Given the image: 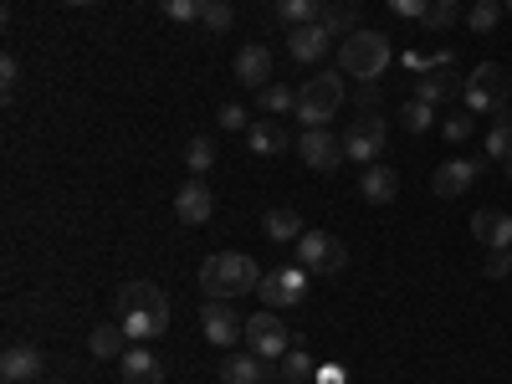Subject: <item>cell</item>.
Segmentation results:
<instances>
[{
  "instance_id": "1",
  "label": "cell",
  "mask_w": 512,
  "mask_h": 384,
  "mask_svg": "<svg viewBox=\"0 0 512 384\" xmlns=\"http://www.w3.org/2000/svg\"><path fill=\"white\" fill-rule=\"evenodd\" d=\"M113 313H118V323L128 328V338H134V344H144V338H159V333L169 328V297H164L154 282H123Z\"/></svg>"
},
{
  "instance_id": "2",
  "label": "cell",
  "mask_w": 512,
  "mask_h": 384,
  "mask_svg": "<svg viewBox=\"0 0 512 384\" xmlns=\"http://www.w3.org/2000/svg\"><path fill=\"white\" fill-rule=\"evenodd\" d=\"M262 277L267 272L256 267L246 251H216V256H205V262H200V292L205 297H226V303L256 292V287H262Z\"/></svg>"
},
{
  "instance_id": "3",
  "label": "cell",
  "mask_w": 512,
  "mask_h": 384,
  "mask_svg": "<svg viewBox=\"0 0 512 384\" xmlns=\"http://www.w3.org/2000/svg\"><path fill=\"white\" fill-rule=\"evenodd\" d=\"M390 57H395L390 36L359 26V31L344 36V47H338V72H349V77H359V82H374L384 67H390Z\"/></svg>"
},
{
  "instance_id": "4",
  "label": "cell",
  "mask_w": 512,
  "mask_h": 384,
  "mask_svg": "<svg viewBox=\"0 0 512 384\" xmlns=\"http://www.w3.org/2000/svg\"><path fill=\"white\" fill-rule=\"evenodd\" d=\"M338 108H344V72H313L297 88V123L303 128H323Z\"/></svg>"
},
{
  "instance_id": "5",
  "label": "cell",
  "mask_w": 512,
  "mask_h": 384,
  "mask_svg": "<svg viewBox=\"0 0 512 384\" xmlns=\"http://www.w3.org/2000/svg\"><path fill=\"white\" fill-rule=\"evenodd\" d=\"M507 98H512V77H507V67H497V62H482L472 77H466V88H461L466 113H502Z\"/></svg>"
},
{
  "instance_id": "6",
  "label": "cell",
  "mask_w": 512,
  "mask_h": 384,
  "mask_svg": "<svg viewBox=\"0 0 512 384\" xmlns=\"http://www.w3.org/2000/svg\"><path fill=\"white\" fill-rule=\"evenodd\" d=\"M297 262H303L313 277H333V272H344L349 251H344V241L328 236V231H303V241H297Z\"/></svg>"
},
{
  "instance_id": "7",
  "label": "cell",
  "mask_w": 512,
  "mask_h": 384,
  "mask_svg": "<svg viewBox=\"0 0 512 384\" xmlns=\"http://www.w3.org/2000/svg\"><path fill=\"white\" fill-rule=\"evenodd\" d=\"M246 349H251L256 359H272V364L292 349V333H287V323L277 318V308L246 318Z\"/></svg>"
},
{
  "instance_id": "8",
  "label": "cell",
  "mask_w": 512,
  "mask_h": 384,
  "mask_svg": "<svg viewBox=\"0 0 512 384\" xmlns=\"http://www.w3.org/2000/svg\"><path fill=\"white\" fill-rule=\"evenodd\" d=\"M384 144H390V123H384L379 113H359L349 123V134H344V154L354 164H374L384 154Z\"/></svg>"
},
{
  "instance_id": "9",
  "label": "cell",
  "mask_w": 512,
  "mask_h": 384,
  "mask_svg": "<svg viewBox=\"0 0 512 384\" xmlns=\"http://www.w3.org/2000/svg\"><path fill=\"white\" fill-rule=\"evenodd\" d=\"M308 277H313V272H308L303 262H292V267L267 272L256 292H262V303H267V308H297V303L308 297Z\"/></svg>"
},
{
  "instance_id": "10",
  "label": "cell",
  "mask_w": 512,
  "mask_h": 384,
  "mask_svg": "<svg viewBox=\"0 0 512 384\" xmlns=\"http://www.w3.org/2000/svg\"><path fill=\"white\" fill-rule=\"evenodd\" d=\"M200 328H205V338L216 349H236L241 338H246V323L236 318V308L226 303V297H210V303L200 308Z\"/></svg>"
},
{
  "instance_id": "11",
  "label": "cell",
  "mask_w": 512,
  "mask_h": 384,
  "mask_svg": "<svg viewBox=\"0 0 512 384\" xmlns=\"http://www.w3.org/2000/svg\"><path fill=\"white\" fill-rule=\"evenodd\" d=\"M297 154H303L308 169H318V175H333L338 164H344V139H333L328 128H303V139H297Z\"/></svg>"
},
{
  "instance_id": "12",
  "label": "cell",
  "mask_w": 512,
  "mask_h": 384,
  "mask_svg": "<svg viewBox=\"0 0 512 384\" xmlns=\"http://www.w3.org/2000/svg\"><path fill=\"white\" fill-rule=\"evenodd\" d=\"M446 67H451V57H441V62H431V67H425V72L415 77V98H425L431 108H441L446 98H456V93L466 88V82H456Z\"/></svg>"
},
{
  "instance_id": "13",
  "label": "cell",
  "mask_w": 512,
  "mask_h": 384,
  "mask_svg": "<svg viewBox=\"0 0 512 384\" xmlns=\"http://www.w3.org/2000/svg\"><path fill=\"white\" fill-rule=\"evenodd\" d=\"M477 175H482V159H446L441 169H436V195L441 200H456V195H466L477 185Z\"/></svg>"
},
{
  "instance_id": "14",
  "label": "cell",
  "mask_w": 512,
  "mask_h": 384,
  "mask_svg": "<svg viewBox=\"0 0 512 384\" xmlns=\"http://www.w3.org/2000/svg\"><path fill=\"white\" fill-rule=\"evenodd\" d=\"M328 26L323 21H313V26H292L287 31V52H292V62H323L328 57Z\"/></svg>"
},
{
  "instance_id": "15",
  "label": "cell",
  "mask_w": 512,
  "mask_h": 384,
  "mask_svg": "<svg viewBox=\"0 0 512 384\" xmlns=\"http://www.w3.org/2000/svg\"><path fill=\"white\" fill-rule=\"evenodd\" d=\"M236 82H241V88H251V93H262L267 82H272V52L256 47V41H251V47H241L236 52Z\"/></svg>"
},
{
  "instance_id": "16",
  "label": "cell",
  "mask_w": 512,
  "mask_h": 384,
  "mask_svg": "<svg viewBox=\"0 0 512 384\" xmlns=\"http://www.w3.org/2000/svg\"><path fill=\"white\" fill-rule=\"evenodd\" d=\"M118 379H123V384H164V364H159L144 344H134V349L118 359Z\"/></svg>"
},
{
  "instance_id": "17",
  "label": "cell",
  "mask_w": 512,
  "mask_h": 384,
  "mask_svg": "<svg viewBox=\"0 0 512 384\" xmlns=\"http://www.w3.org/2000/svg\"><path fill=\"white\" fill-rule=\"evenodd\" d=\"M472 236L487 251H507L512 246V216H507V210H477V216H472Z\"/></svg>"
},
{
  "instance_id": "18",
  "label": "cell",
  "mask_w": 512,
  "mask_h": 384,
  "mask_svg": "<svg viewBox=\"0 0 512 384\" xmlns=\"http://www.w3.org/2000/svg\"><path fill=\"white\" fill-rule=\"evenodd\" d=\"M210 210H216V195L205 190V180H190V185L175 195V216H180L185 226H205Z\"/></svg>"
},
{
  "instance_id": "19",
  "label": "cell",
  "mask_w": 512,
  "mask_h": 384,
  "mask_svg": "<svg viewBox=\"0 0 512 384\" xmlns=\"http://www.w3.org/2000/svg\"><path fill=\"white\" fill-rule=\"evenodd\" d=\"M88 349H93V359H123L128 349H134V338H128V328H123L118 318H108V323H98V328H93Z\"/></svg>"
},
{
  "instance_id": "20",
  "label": "cell",
  "mask_w": 512,
  "mask_h": 384,
  "mask_svg": "<svg viewBox=\"0 0 512 384\" xmlns=\"http://www.w3.org/2000/svg\"><path fill=\"white\" fill-rule=\"evenodd\" d=\"M41 364H47V359H41L31 344H11L6 354H0V379H16V384H31L36 374H41Z\"/></svg>"
},
{
  "instance_id": "21",
  "label": "cell",
  "mask_w": 512,
  "mask_h": 384,
  "mask_svg": "<svg viewBox=\"0 0 512 384\" xmlns=\"http://www.w3.org/2000/svg\"><path fill=\"white\" fill-rule=\"evenodd\" d=\"M292 139H287V128L277 123V118H256L251 128H246V149L251 154H262V159H272V154H282Z\"/></svg>"
},
{
  "instance_id": "22",
  "label": "cell",
  "mask_w": 512,
  "mask_h": 384,
  "mask_svg": "<svg viewBox=\"0 0 512 384\" xmlns=\"http://www.w3.org/2000/svg\"><path fill=\"white\" fill-rule=\"evenodd\" d=\"M359 195H364L369 205H390V200L400 195V175H395L390 164H369L364 180H359Z\"/></svg>"
},
{
  "instance_id": "23",
  "label": "cell",
  "mask_w": 512,
  "mask_h": 384,
  "mask_svg": "<svg viewBox=\"0 0 512 384\" xmlns=\"http://www.w3.org/2000/svg\"><path fill=\"white\" fill-rule=\"evenodd\" d=\"M272 374V359H256V354H231L221 359V379L226 384H262Z\"/></svg>"
},
{
  "instance_id": "24",
  "label": "cell",
  "mask_w": 512,
  "mask_h": 384,
  "mask_svg": "<svg viewBox=\"0 0 512 384\" xmlns=\"http://www.w3.org/2000/svg\"><path fill=\"white\" fill-rule=\"evenodd\" d=\"M262 231H267V241H277V246H297L303 241V216H297V210H287V205H277V210H267L262 216Z\"/></svg>"
},
{
  "instance_id": "25",
  "label": "cell",
  "mask_w": 512,
  "mask_h": 384,
  "mask_svg": "<svg viewBox=\"0 0 512 384\" xmlns=\"http://www.w3.org/2000/svg\"><path fill=\"white\" fill-rule=\"evenodd\" d=\"M277 374H282V384H308V379L318 374V364H313V354H303V349H287V354L277 359Z\"/></svg>"
},
{
  "instance_id": "26",
  "label": "cell",
  "mask_w": 512,
  "mask_h": 384,
  "mask_svg": "<svg viewBox=\"0 0 512 384\" xmlns=\"http://www.w3.org/2000/svg\"><path fill=\"white\" fill-rule=\"evenodd\" d=\"M323 16V0H277V21L282 26H313Z\"/></svg>"
},
{
  "instance_id": "27",
  "label": "cell",
  "mask_w": 512,
  "mask_h": 384,
  "mask_svg": "<svg viewBox=\"0 0 512 384\" xmlns=\"http://www.w3.org/2000/svg\"><path fill=\"white\" fill-rule=\"evenodd\" d=\"M492 118H497V123H492V134H487V154L507 164V159H512V103H507L502 113H492Z\"/></svg>"
},
{
  "instance_id": "28",
  "label": "cell",
  "mask_w": 512,
  "mask_h": 384,
  "mask_svg": "<svg viewBox=\"0 0 512 384\" xmlns=\"http://www.w3.org/2000/svg\"><path fill=\"white\" fill-rule=\"evenodd\" d=\"M256 108H262V113H272V118H282V113H297V93H292V88H282V82H267V88L256 93Z\"/></svg>"
},
{
  "instance_id": "29",
  "label": "cell",
  "mask_w": 512,
  "mask_h": 384,
  "mask_svg": "<svg viewBox=\"0 0 512 384\" xmlns=\"http://www.w3.org/2000/svg\"><path fill=\"white\" fill-rule=\"evenodd\" d=\"M400 123L410 128V134H425V128H431V123H436V108H431V103H425V98H410V103L400 108Z\"/></svg>"
},
{
  "instance_id": "30",
  "label": "cell",
  "mask_w": 512,
  "mask_h": 384,
  "mask_svg": "<svg viewBox=\"0 0 512 384\" xmlns=\"http://www.w3.org/2000/svg\"><path fill=\"white\" fill-rule=\"evenodd\" d=\"M185 164H190V175L200 180V175H205V169H210V164H216V144H210L205 134H195V139H190V149H185Z\"/></svg>"
},
{
  "instance_id": "31",
  "label": "cell",
  "mask_w": 512,
  "mask_h": 384,
  "mask_svg": "<svg viewBox=\"0 0 512 384\" xmlns=\"http://www.w3.org/2000/svg\"><path fill=\"white\" fill-rule=\"evenodd\" d=\"M456 16H461V6H456V0H431V11L420 16V31H446Z\"/></svg>"
},
{
  "instance_id": "32",
  "label": "cell",
  "mask_w": 512,
  "mask_h": 384,
  "mask_svg": "<svg viewBox=\"0 0 512 384\" xmlns=\"http://www.w3.org/2000/svg\"><path fill=\"white\" fill-rule=\"evenodd\" d=\"M497 16H502V0H477V6L466 11V26L487 36V31H497Z\"/></svg>"
},
{
  "instance_id": "33",
  "label": "cell",
  "mask_w": 512,
  "mask_h": 384,
  "mask_svg": "<svg viewBox=\"0 0 512 384\" xmlns=\"http://www.w3.org/2000/svg\"><path fill=\"white\" fill-rule=\"evenodd\" d=\"M159 11H164L169 21H180V26H195L200 11H205V0H159Z\"/></svg>"
},
{
  "instance_id": "34",
  "label": "cell",
  "mask_w": 512,
  "mask_h": 384,
  "mask_svg": "<svg viewBox=\"0 0 512 384\" xmlns=\"http://www.w3.org/2000/svg\"><path fill=\"white\" fill-rule=\"evenodd\" d=\"M200 26L205 31H231V6H226V0H205V11H200Z\"/></svg>"
},
{
  "instance_id": "35",
  "label": "cell",
  "mask_w": 512,
  "mask_h": 384,
  "mask_svg": "<svg viewBox=\"0 0 512 384\" xmlns=\"http://www.w3.org/2000/svg\"><path fill=\"white\" fill-rule=\"evenodd\" d=\"M441 128H446V139H451V144H466V139H472V128H477V118H472V113H451Z\"/></svg>"
},
{
  "instance_id": "36",
  "label": "cell",
  "mask_w": 512,
  "mask_h": 384,
  "mask_svg": "<svg viewBox=\"0 0 512 384\" xmlns=\"http://www.w3.org/2000/svg\"><path fill=\"white\" fill-rule=\"evenodd\" d=\"M216 118H221V128H231V134H246V128H251V113H246L241 103H226Z\"/></svg>"
},
{
  "instance_id": "37",
  "label": "cell",
  "mask_w": 512,
  "mask_h": 384,
  "mask_svg": "<svg viewBox=\"0 0 512 384\" xmlns=\"http://www.w3.org/2000/svg\"><path fill=\"white\" fill-rule=\"evenodd\" d=\"M328 31H359L354 26V16H349V6H323V16H318Z\"/></svg>"
},
{
  "instance_id": "38",
  "label": "cell",
  "mask_w": 512,
  "mask_h": 384,
  "mask_svg": "<svg viewBox=\"0 0 512 384\" xmlns=\"http://www.w3.org/2000/svg\"><path fill=\"white\" fill-rule=\"evenodd\" d=\"M384 6H390L395 16H405V21H420L425 11H431V0H384Z\"/></svg>"
},
{
  "instance_id": "39",
  "label": "cell",
  "mask_w": 512,
  "mask_h": 384,
  "mask_svg": "<svg viewBox=\"0 0 512 384\" xmlns=\"http://www.w3.org/2000/svg\"><path fill=\"white\" fill-rule=\"evenodd\" d=\"M487 277H497V282H502V277H512V246H507V251H492Z\"/></svg>"
},
{
  "instance_id": "40",
  "label": "cell",
  "mask_w": 512,
  "mask_h": 384,
  "mask_svg": "<svg viewBox=\"0 0 512 384\" xmlns=\"http://www.w3.org/2000/svg\"><path fill=\"white\" fill-rule=\"evenodd\" d=\"M16 77H21V62H16V57L6 52V57H0V82H6V93L16 88Z\"/></svg>"
},
{
  "instance_id": "41",
  "label": "cell",
  "mask_w": 512,
  "mask_h": 384,
  "mask_svg": "<svg viewBox=\"0 0 512 384\" xmlns=\"http://www.w3.org/2000/svg\"><path fill=\"white\" fill-rule=\"evenodd\" d=\"M67 6H93V0H67Z\"/></svg>"
},
{
  "instance_id": "42",
  "label": "cell",
  "mask_w": 512,
  "mask_h": 384,
  "mask_svg": "<svg viewBox=\"0 0 512 384\" xmlns=\"http://www.w3.org/2000/svg\"><path fill=\"white\" fill-rule=\"evenodd\" d=\"M502 11H512V0H502Z\"/></svg>"
},
{
  "instance_id": "43",
  "label": "cell",
  "mask_w": 512,
  "mask_h": 384,
  "mask_svg": "<svg viewBox=\"0 0 512 384\" xmlns=\"http://www.w3.org/2000/svg\"><path fill=\"white\" fill-rule=\"evenodd\" d=\"M507 175H512V159H507Z\"/></svg>"
},
{
  "instance_id": "44",
  "label": "cell",
  "mask_w": 512,
  "mask_h": 384,
  "mask_svg": "<svg viewBox=\"0 0 512 384\" xmlns=\"http://www.w3.org/2000/svg\"><path fill=\"white\" fill-rule=\"evenodd\" d=\"M47 384H62V379H47Z\"/></svg>"
},
{
  "instance_id": "45",
  "label": "cell",
  "mask_w": 512,
  "mask_h": 384,
  "mask_svg": "<svg viewBox=\"0 0 512 384\" xmlns=\"http://www.w3.org/2000/svg\"><path fill=\"white\" fill-rule=\"evenodd\" d=\"M6 384H16V379H6Z\"/></svg>"
}]
</instances>
